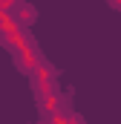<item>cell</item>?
Wrapping results in <instances>:
<instances>
[{"label":"cell","mask_w":121,"mask_h":124,"mask_svg":"<svg viewBox=\"0 0 121 124\" xmlns=\"http://www.w3.org/2000/svg\"><path fill=\"white\" fill-rule=\"evenodd\" d=\"M12 12H15V17H20L17 23H29L32 17H35V9H32V6H15Z\"/></svg>","instance_id":"1"}]
</instances>
